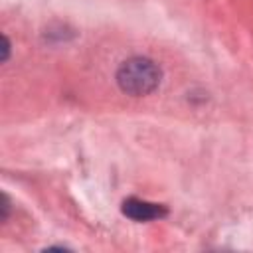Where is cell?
I'll return each instance as SVG.
<instances>
[{
	"label": "cell",
	"instance_id": "cell-4",
	"mask_svg": "<svg viewBox=\"0 0 253 253\" xmlns=\"http://www.w3.org/2000/svg\"><path fill=\"white\" fill-rule=\"evenodd\" d=\"M8 55H10V40L4 36V55H2V61H6Z\"/></svg>",
	"mask_w": 253,
	"mask_h": 253
},
{
	"label": "cell",
	"instance_id": "cell-1",
	"mask_svg": "<svg viewBox=\"0 0 253 253\" xmlns=\"http://www.w3.org/2000/svg\"><path fill=\"white\" fill-rule=\"evenodd\" d=\"M117 85L132 97L150 95L162 81V69L148 57H130L117 69Z\"/></svg>",
	"mask_w": 253,
	"mask_h": 253
},
{
	"label": "cell",
	"instance_id": "cell-3",
	"mask_svg": "<svg viewBox=\"0 0 253 253\" xmlns=\"http://www.w3.org/2000/svg\"><path fill=\"white\" fill-rule=\"evenodd\" d=\"M8 211H10V200L6 194H2V221L8 217Z\"/></svg>",
	"mask_w": 253,
	"mask_h": 253
},
{
	"label": "cell",
	"instance_id": "cell-2",
	"mask_svg": "<svg viewBox=\"0 0 253 253\" xmlns=\"http://www.w3.org/2000/svg\"><path fill=\"white\" fill-rule=\"evenodd\" d=\"M121 211L132 221H152V219L164 217L168 213V208L162 204H154L138 198H126L121 206Z\"/></svg>",
	"mask_w": 253,
	"mask_h": 253
}]
</instances>
